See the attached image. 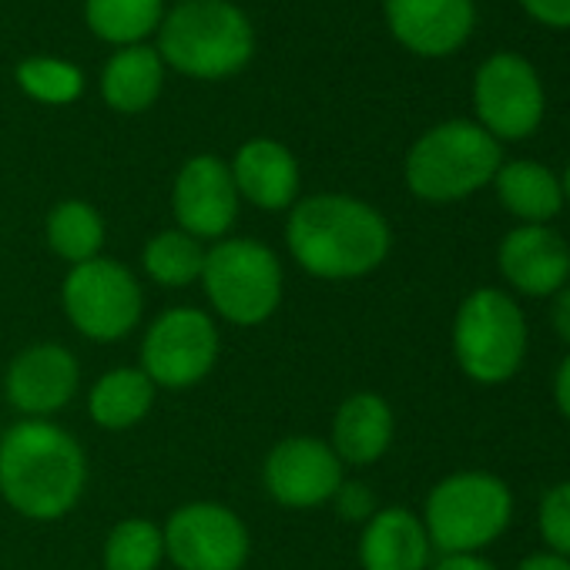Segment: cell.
Listing matches in <instances>:
<instances>
[{"label": "cell", "mask_w": 570, "mask_h": 570, "mask_svg": "<svg viewBox=\"0 0 570 570\" xmlns=\"http://www.w3.org/2000/svg\"><path fill=\"white\" fill-rule=\"evenodd\" d=\"M293 258L316 278H360L390 255L386 218L353 195H313L293 205L285 225Z\"/></svg>", "instance_id": "obj_1"}, {"label": "cell", "mask_w": 570, "mask_h": 570, "mask_svg": "<svg viewBox=\"0 0 570 570\" xmlns=\"http://www.w3.org/2000/svg\"><path fill=\"white\" fill-rule=\"evenodd\" d=\"M88 460L81 443L48 423L21 420L0 440V497L31 520L65 517L85 493Z\"/></svg>", "instance_id": "obj_2"}, {"label": "cell", "mask_w": 570, "mask_h": 570, "mask_svg": "<svg viewBox=\"0 0 570 570\" xmlns=\"http://www.w3.org/2000/svg\"><path fill=\"white\" fill-rule=\"evenodd\" d=\"M252 24L232 0H181L158 28L161 61L185 78H232L252 61Z\"/></svg>", "instance_id": "obj_3"}, {"label": "cell", "mask_w": 570, "mask_h": 570, "mask_svg": "<svg viewBox=\"0 0 570 570\" xmlns=\"http://www.w3.org/2000/svg\"><path fill=\"white\" fill-rule=\"evenodd\" d=\"M503 165L500 141L473 121L430 128L406 155V185L423 202H456L490 185Z\"/></svg>", "instance_id": "obj_4"}, {"label": "cell", "mask_w": 570, "mask_h": 570, "mask_svg": "<svg viewBox=\"0 0 570 570\" xmlns=\"http://www.w3.org/2000/svg\"><path fill=\"white\" fill-rule=\"evenodd\" d=\"M513 513L507 483L493 473H453L426 500L423 527L443 553H476L493 543Z\"/></svg>", "instance_id": "obj_5"}, {"label": "cell", "mask_w": 570, "mask_h": 570, "mask_svg": "<svg viewBox=\"0 0 570 570\" xmlns=\"http://www.w3.org/2000/svg\"><path fill=\"white\" fill-rule=\"evenodd\" d=\"M202 282L215 313L235 326L265 323L282 299V265L255 238H222L205 252Z\"/></svg>", "instance_id": "obj_6"}, {"label": "cell", "mask_w": 570, "mask_h": 570, "mask_svg": "<svg viewBox=\"0 0 570 570\" xmlns=\"http://www.w3.org/2000/svg\"><path fill=\"white\" fill-rule=\"evenodd\" d=\"M453 350L463 373L476 383H507L527 350V323L520 306L500 289H476L463 299L453 323Z\"/></svg>", "instance_id": "obj_7"}, {"label": "cell", "mask_w": 570, "mask_h": 570, "mask_svg": "<svg viewBox=\"0 0 570 570\" xmlns=\"http://www.w3.org/2000/svg\"><path fill=\"white\" fill-rule=\"evenodd\" d=\"M61 299L71 326L95 343H115L141 320V285L131 268L115 258L98 255L75 265L65 278Z\"/></svg>", "instance_id": "obj_8"}, {"label": "cell", "mask_w": 570, "mask_h": 570, "mask_svg": "<svg viewBox=\"0 0 570 570\" xmlns=\"http://www.w3.org/2000/svg\"><path fill=\"white\" fill-rule=\"evenodd\" d=\"M218 363V330L202 309H168L141 346V370L155 386L188 390Z\"/></svg>", "instance_id": "obj_9"}, {"label": "cell", "mask_w": 570, "mask_h": 570, "mask_svg": "<svg viewBox=\"0 0 570 570\" xmlns=\"http://www.w3.org/2000/svg\"><path fill=\"white\" fill-rule=\"evenodd\" d=\"M473 105L480 128L497 141H520L543 118V88L533 65L520 55H493L473 78Z\"/></svg>", "instance_id": "obj_10"}, {"label": "cell", "mask_w": 570, "mask_h": 570, "mask_svg": "<svg viewBox=\"0 0 570 570\" xmlns=\"http://www.w3.org/2000/svg\"><path fill=\"white\" fill-rule=\"evenodd\" d=\"M161 533L165 553L178 570H242L248 557V530L222 503H185Z\"/></svg>", "instance_id": "obj_11"}, {"label": "cell", "mask_w": 570, "mask_h": 570, "mask_svg": "<svg viewBox=\"0 0 570 570\" xmlns=\"http://www.w3.org/2000/svg\"><path fill=\"white\" fill-rule=\"evenodd\" d=\"M262 480L285 507H320L336 497L343 483V460L316 436H289L268 450Z\"/></svg>", "instance_id": "obj_12"}, {"label": "cell", "mask_w": 570, "mask_h": 570, "mask_svg": "<svg viewBox=\"0 0 570 570\" xmlns=\"http://www.w3.org/2000/svg\"><path fill=\"white\" fill-rule=\"evenodd\" d=\"M238 188L232 168L215 155H195L181 165L171 191L178 228L191 238H222L238 218Z\"/></svg>", "instance_id": "obj_13"}, {"label": "cell", "mask_w": 570, "mask_h": 570, "mask_svg": "<svg viewBox=\"0 0 570 570\" xmlns=\"http://www.w3.org/2000/svg\"><path fill=\"white\" fill-rule=\"evenodd\" d=\"M78 360L58 343H38L21 350L4 376V393L28 420H45L71 403L78 393Z\"/></svg>", "instance_id": "obj_14"}, {"label": "cell", "mask_w": 570, "mask_h": 570, "mask_svg": "<svg viewBox=\"0 0 570 570\" xmlns=\"http://www.w3.org/2000/svg\"><path fill=\"white\" fill-rule=\"evenodd\" d=\"M473 21V0H386L393 38L420 58H446L463 48Z\"/></svg>", "instance_id": "obj_15"}, {"label": "cell", "mask_w": 570, "mask_h": 570, "mask_svg": "<svg viewBox=\"0 0 570 570\" xmlns=\"http://www.w3.org/2000/svg\"><path fill=\"white\" fill-rule=\"evenodd\" d=\"M500 272L523 296H553L570 278V248L547 225H520L500 245Z\"/></svg>", "instance_id": "obj_16"}, {"label": "cell", "mask_w": 570, "mask_h": 570, "mask_svg": "<svg viewBox=\"0 0 570 570\" xmlns=\"http://www.w3.org/2000/svg\"><path fill=\"white\" fill-rule=\"evenodd\" d=\"M238 198L252 202L255 208L278 212L289 208L299 198V161L293 151L272 141V138H255L245 141L235 151V161L228 165Z\"/></svg>", "instance_id": "obj_17"}, {"label": "cell", "mask_w": 570, "mask_h": 570, "mask_svg": "<svg viewBox=\"0 0 570 570\" xmlns=\"http://www.w3.org/2000/svg\"><path fill=\"white\" fill-rule=\"evenodd\" d=\"M430 547V533L416 513L406 507H386L366 520L360 560L366 570H426Z\"/></svg>", "instance_id": "obj_18"}, {"label": "cell", "mask_w": 570, "mask_h": 570, "mask_svg": "<svg viewBox=\"0 0 570 570\" xmlns=\"http://www.w3.org/2000/svg\"><path fill=\"white\" fill-rule=\"evenodd\" d=\"M393 443V410L376 393L350 396L333 423V450L343 463L370 466Z\"/></svg>", "instance_id": "obj_19"}, {"label": "cell", "mask_w": 570, "mask_h": 570, "mask_svg": "<svg viewBox=\"0 0 570 570\" xmlns=\"http://www.w3.org/2000/svg\"><path fill=\"white\" fill-rule=\"evenodd\" d=\"M165 85V61L158 48L131 45L121 48L101 71V98L121 115H138L151 108Z\"/></svg>", "instance_id": "obj_20"}, {"label": "cell", "mask_w": 570, "mask_h": 570, "mask_svg": "<svg viewBox=\"0 0 570 570\" xmlns=\"http://www.w3.org/2000/svg\"><path fill=\"white\" fill-rule=\"evenodd\" d=\"M493 185L507 212L523 218V225H543L563 205L560 178L540 161H507L500 165Z\"/></svg>", "instance_id": "obj_21"}, {"label": "cell", "mask_w": 570, "mask_h": 570, "mask_svg": "<svg viewBox=\"0 0 570 570\" xmlns=\"http://www.w3.org/2000/svg\"><path fill=\"white\" fill-rule=\"evenodd\" d=\"M151 403H155V383L145 376V370H131V366L105 373L88 396L91 420L105 430L135 426L138 420L148 416Z\"/></svg>", "instance_id": "obj_22"}, {"label": "cell", "mask_w": 570, "mask_h": 570, "mask_svg": "<svg viewBox=\"0 0 570 570\" xmlns=\"http://www.w3.org/2000/svg\"><path fill=\"white\" fill-rule=\"evenodd\" d=\"M165 0H85V21L95 38L131 48L161 28Z\"/></svg>", "instance_id": "obj_23"}, {"label": "cell", "mask_w": 570, "mask_h": 570, "mask_svg": "<svg viewBox=\"0 0 570 570\" xmlns=\"http://www.w3.org/2000/svg\"><path fill=\"white\" fill-rule=\"evenodd\" d=\"M48 245L55 255H61L71 265L98 258L105 245V222L95 205L88 202H61L48 215Z\"/></svg>", "instance_id": "obj_24"}, {"label": "cell", "mask_w": 570, "mask_h": 570, "mask_svg": "<svg viewBox=\"0 0 570 570\" xmlns=\"http://www.w3.org/2000/svg\"><path fill=\"white\" fill-rule=\"evenodd\" d=\"M145 272L165 285V289H181V285H191L195 278H202L205 268V248L198 238H191L181 228L171 232H158L148 245H145Z\"/></svg>", "instance_id": "obj_25"}, {"label": "cell", "mask_w": 570, "mask_h": 570, "mask_svg": "<svg viewBox=\"0 0 570 570\" xmlns=\"http://www.w3.org/2000/svg\"><path fill=\"white\" fill-rule=\"evenodd\" d=\"M165 557V533L151 520H121L105 540L108 570H155Z\"/></svg>", "instance_id": "obj_26"}, {"label": "cell", "mask_w": 570, "mask_h": 570, "mask_svg": "<svg viewBox=\"0 0 570 570\" xmlns=\"http://www.w3.org/2000/svg\"><path fill=\"white\" fill-rule=\"evenodd\" d=\"M18 85L41 105H71L85 91V75L61 58H28L18 65Z\"/></svg>", "instance_id": "obj_27"}, {"label": "cell", "mask_w": 570, "mask_h": 570, "mask_svg": "<svg viewBox=\"0 0 570 570\" xmlns=\"http://www.w3.org/2000/svg\"><path fill=\"white\" fill-rule=\"evenodd\" d=\"M540 533L553 547V553L570 560V480L547 490L540 503Z\"/></svg>", "instance_id": "obj_28"}, {"label": "cell", "mask_w": 570, "mask_h": 570, "mask_svg": "<svg viewBox=\"0 0 570 570\" xmlns=\"http://www.w3.org/2000/svg\"><path fill=\"white\" fill-rule=\"evenodd\" d=\"M333 500H336L340 517L353 520V523H366L376 513V493L360 480H343Z\"/></svg>", "instance_id": "obj_29"}, {"label": "cell", "mask_w": 570, "mask_h": 570, "mask_svg": "<svg viewBox=\"0 0 570 570\" xmlns=\"http://www.w3.org/2000/svg\"><path fill=\"white\" fill-rule=\"evenodd\" d=\"M520 8L547 28H570V0H520Z\"/></svg>", "instance_id": "obj_30"}, {"label": "cell", "mask_w": 570, "mask_h": 570, "mask_svg": "<svg viewBox=\"0 0 570 570\" xmlns=\"http://www.w3.org/2000/svg\"><path fill=\"white\" fill-rule=\"evenodd\" d=\"M433 570H497V567L480 553H443Z\"/></svg>", "instance_id": "obj_31"}, {"label": "cell", "mask_w": 570, "mask_h": 570, "mask_svg": "<svg viewBox=\"0 0 570 570\" xmlns=\"http://www.w3.org/2000/svg\"><path fill=\"white\" fill-rule=\"evenodd\" d=\"M553 330L560 333L563 343H570V285H563L560 293H553V309H550Z\"/></svg>", "instance_id": "obj_32"}, {"label": "cell", "mask_w": 570, "mask_h": 570, "mask_svg": "<svg viewBox=\"0 0 570 570\" xmlns=\"http://www.w3.org/2000/svg\"><path fill=\"white\" fill-rule=\"evenodd\" d=\"M517 570H570V560L550 550V553H533V557L520 560Z\"/></svg>", "instance_id": "obj_33"}, {"label": "cell", "mask_w": 570, "mask_h": 570, "mask_svg": "<svg viewBox=\"0 0 570 570\" xmlns=\"http://www.w3.org/2000/svg\"><path fill=\"white\" fill-rule=\"evenodd\" d=\"M553 396H557V406H560V413L570 420V356L560 363V370H557V380H553Z\"/></svg>", "instance_id": "obj_34"}, {"label": "cell", "mask_w": 570, "mask_h": 570, "mask_svg": "<svg viewBox=\"0 0 570 570\" xmlns=\"http://www.w3.org/2000/svg\"><path fill=\"white\" fill-rule=\"evenodd\" d=\"M560 188H563V198H570V165H567V175H563Z\"/></svg>", "instance_id": "obj_35"}, {"label": "cell", "mask_w": 570, "mask_h": 570, "mask_svg": "<svg viewBox=\"0 0 570 570\" xmlns=\"http://www.w3.org/2000/svg\"><path fill=\"white\" fill-rule=\"evenodd\" d=\"M178 4H181V0H178Z\"/></svg>", "instance_id": "obj_36"}]
</instances>
